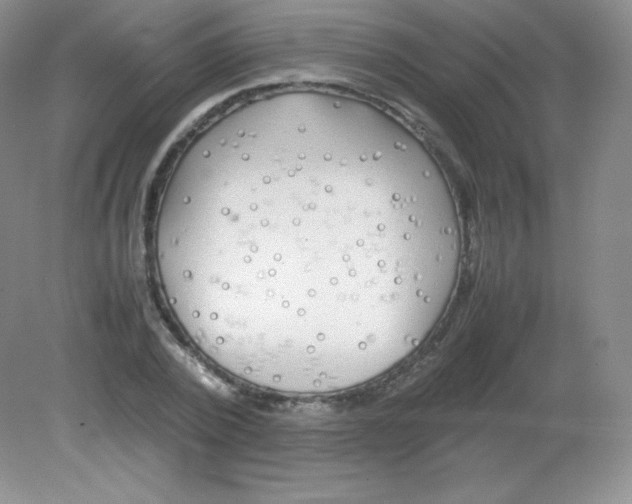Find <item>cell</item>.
Returning a JSON list of instances; mask_svg holds the SVG:
<instances>
[{"label":"cell","instance_id":"1","mask_svg":"<svg viewBox=\"0 0 632 504\" xmlns=\"http://www.w3.org/2000/svg\"><path fill=\"white\" fill-rule=\"evenodd\" d=\"M316 207L273 220L223 206L157 232L174 315L247 383L329 381L374 363L441 265L439 247L400 214Z\"/></svg>","mask_w":632,"mask_h":504}]
</instances>
